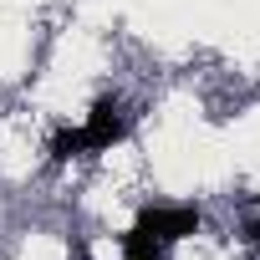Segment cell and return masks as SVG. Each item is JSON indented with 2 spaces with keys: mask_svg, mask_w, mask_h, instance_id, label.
Instances as JSON below:
<instances>
[{
  "mask_svg": "<svg viewBox=\"0 0 260 260\" xmlns=\"http://www.w3.org/2000/svg\"><path fill=\"white\" fill-rule=\"evenodd\" d=\"M133 224L169 250V245H179V240H194L199 224H204V214H199V204H143Z\"/></svg>",
  "mask_w": 260,
  "mask_h": 260,
  "instance_id": "obj_2",
  "label": "cell"
},
{
  "mask_svg": "<svg viewBox=\"0 0 260 260\" xmlns=\"http://www.w3.org/2000/svg\"><path fill=\"white\" fill-rule=\"evenodd\" d=\"M117 250H122L117 260H164V255H169V250H164V245H158L153 235H143L138 224H133V230H122V235H117Z\"/></svg>",
  "mask_w": 260,
  "mask_h": 260,
  "instance_id": "obj_3",
  "label": "cell"
},
{
  "mask_svg": "<svg viewBox=\"0 0 260 260\" xmlns=\"http://www.w3.org/2000/svg\"><path fill=\"white\" fill-rule=\"evenodd\" d=\"M122 138H127V107L117 97H97L77 127L67 122V127H56V133L46 138V153H51V164H67V158L112 153Z\"/></svg>",
  "mask_w": 260,
  "mask_h": 260,
  "instance_id": "obj_1",
  "label": "cell"
},
{
  "mask_svg": "<svg viewBox=\"0 0 260 260\" xmlns=\"http://www.w3.org/2000/svg\"><path fill=\"white\" fill-rule=\"evenodd\" d=\"M250 240H255V245H260V214H255V219H250Z\"/></svg>",
  "mask_w": 260,
  "mask_h": 260,
  "instance_id": "obj_4",
  "label": "cell"
}]
</instances>
